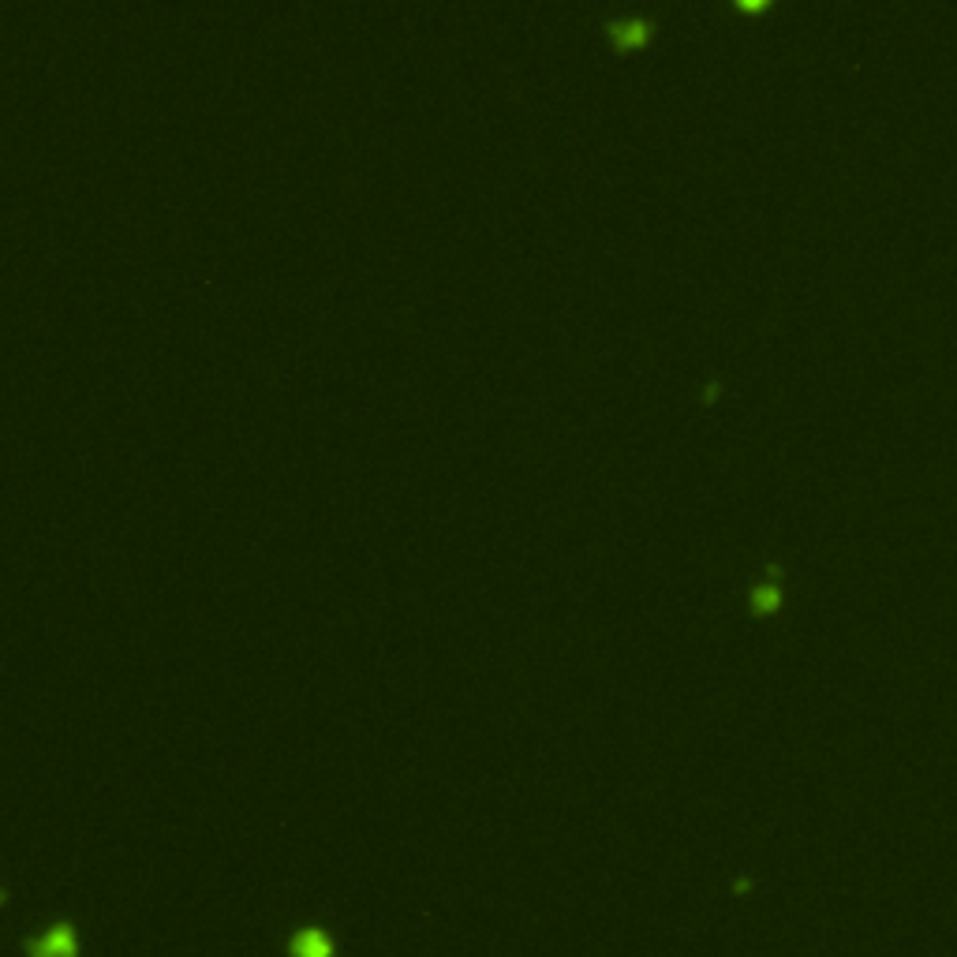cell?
Masks as SVG:
<instances>
[{
	"label": "cell",
	"mask_w": 957,
	"mask_h": 957,
	"mask_svg": "<svg viewBox=\"0 0 957 957\" xmlns=\"http://www.w3.org/2000/svg\"><path fill=\"white\" fill-rule=\"evenodd\" d=\"M288 957H341V946H337V935L322 924H300L292 928L285 943Z\"/></svg>",
	"instance_id": "obj_2"
},
{
	"label": "cell",
	"mask_w": 957,
	"mask_h": 957,
	"mask_svg": "<svg viewBox=\"0 0 957 957\" xmlns=\"http://www.w3.org/2000/svg\"><path fill=\"white\" fill-rule=\"evenodd\" d=\"M27 957H79V931L72 920H53L23 943Z\"/></svg>",
	"instance_id": "obj_1"
},
{
	"label": "cell",
	"mask_w": 957,
	"mask_h": 957,
	"mask_svg": "<svg viewBox=\"0 0 957 957\" xmlns=\"http://www.w3.org/2000/svg\"><path fill=\"white\" fill-rule=\"evenodd\" d=\"M602 30H606V38L614 42L617 53H629V49H640V45L651 38L655 23L640 12H621V15H610V19L602 23Z\"/></svg>",
	"instance_id": "obj_3"
},
{
	"label": "cell",
	"mask_w": 957,
	"mask_h": 957,
	"mask_svg": "<svg viewBox=\"0 0 957 957\" xmlns=\"http://www.w3.org/2000/svg\"><path fill=\"white\" fill-rule=\"evenodd\" d=\"M778 602H782V587L774 584V580H763V584H756L748 591V606H752L756 614H767Z\"/></svg>",
	"instance_id": "obj_4"
}]
</instances>
